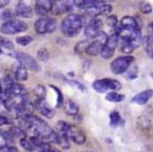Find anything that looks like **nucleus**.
<instances>
[{"label":"nucleus","mask_w":153,"mask_h":152,"mask_svg":"<svg viewBox=\"0 0 153 152\" xmlns=\"http://www.w3.org/2000/svg\"><path fill=\"white\" fill-rule=\"evenodd\" d=\"M74 5H76L74 1H53L51 12L55 15H60L66 12H71Z\"/></svg>","instance_id":"nucleus-11"},{"label":"nucleus","mask_w":153,"mask_h":152,"mask_svg":"<svg viewBox=\"0 0 153 152\" xmlns=\"http://www.w3.org/2000/svg\"><path fill=\"white\" fill-rule=\"evenodd\" d=\"M14 14L11 10H4L2 13L0 14V19L3 20V21H10V20H13Z\"/></svg>","instance_id":"nucleus-32"},{"label":"nucleus","mask_w":153,"mask_h":152,"mask_svg":"<svg viewBox=\"0 0 153 152\" xmlns=\"http://www.w3.org/2000/svg\"><path fill=\"white\" fill-rule=\"evenodd\" d=\"M65 112L68 115H74V116L78 115L79 114V106H78L76 103H74V101L68 100L65 105Z\"/></svg>","instance_id":"nucleus-22"},{"label":"nucleus","mask_w":153,"mask_h":152,"mask_svg":"<svg viewBox=\"0 0 153 152\" xmlns=\"http://www.w3.org/2000/svg\"><path fill=\"white\" fill-rule=\"evenodd\" d=\"M37 56H38V59L40 60V61L46 62L47 60H48V58H49V53L47 51V49L41 48V49H39V51H38Z\"/></svg>","instance_id":"nucleus-33"},{"label":"nucleus","mask_w":153,"mask_h":152,"mask_svg":"<svg viewBox=\"0 0 153 152\" xmlns=\"http://www.w3.org/2000/svg\"><path fill=\"white\" fill-rule=\"evenodd\" d=\"M27 30V25L22 20H10L0 26V32L3 35H16L18 33H22Z\"/></svg>","instance_id":"nucleus-3"},{"label":"nucleus","mask_w":153,"mask_h":152,"mask_svg":"<svg viewBox=\"0 0 153 152\" xmlns=\"http://www.w3.org/2000/svg\"><path fill=\"white\" fill-rule=\"evenodd\" d=\"M53 5V1L49 0H41V1H36L35 4V12L39 16H45L48 12L51 11Z\"/></svg>","instance_id":"nucleus-14"},{"label":"nucleus","mask_w":153,"mask_h":152,"mask_svg":"<svg viewBox=\"0 0 153 152\" xmlns=\"http://www.w3.org/2000/svg\"><path fill=\"white\" fill-rule=\"evenodd\" d=\"M20 145H21V147L23 148L24 150H26V151H30V152L32 151L33 146H32V144H30V142L27 141L26 139H20Z\"/></svg>","instance_id":"nucleus-36"},{"label":"nucleus","mask_w":153,"mask_h":152,"mask_svg":"<svg viewBox=\"0 0 153 152\" xmlns=\"http://www.w3.org/2000/svg\"><path fill=\"white\" fill-rule=\"evenodd\" d=\"M56 127H57V133L60 137H69V135H68L70 128L69 124H67L64 121H59Z\"/></svg>","instance_id":"nucleus-20"},{"label":"nucleus","mask_w":153,"mask_h":152,"mask_svg":"<svg viewBox=\"0 0 153 152\" xmlns=\"http://www.w3.org/2000/svg\"><path fill=\"white\" fill-rule=\"evenodd\" d=\"M0 152H17V149L14 146H2L0 147Z\"/></svg>","instance_id":"nucleus-38"},{"label":"nucleus","mask_w":153,"mask_h":152,"mask_svg":"<svg viewBox=\"0 0 153 152\" xmlns=\"http://www.w3.org/2000/svg\"><path fill=\"white\" fill-rule=\"evenodd\" d=\"M51 87L53 89V90L56 91V92H57V107H58V108L62 107V105H63L64 100H63V95H62L61 90H60V89H58L56 86H53V85H51Z\"/></svg>","instance_id":"nucleus-34"},{"label":"nucleus","mask_w":153,"mask_h":152,"mask_svg":"<svg viewBox=\"0 0 153 152\" xmlns=\"http://www.w3.org/2000/svg\"><path fill=\"white\" fill-rule=\"evenodd\" d=\"M34 28L37 34L39 35L49 34V33L55 32L56 28H57V24H56V21L53 18L41 17L35 22Z\"/></svg>","instance_id":"nucleus-5"},{"label":"nucleus","mask_w":153,"mask_h":152,"mask_svg":"<svg viewBox=\"0 0 153 152\" xmlns=\"http://www.w3.org/2000/svg\"><path fill=\"white\" fill-rule=\"evenodd\" d=\"M3 54V51H2V49H1V47H0V55H2Z\"/></svg>","instance_id":"nucleus-45"},{"label":"nucleus","mask_w":153,"mask_h":152,"mask_svg":"<svg viewBox=\"0 0 153 152\" xmlns=\"http://www.w3.org/2000/svg\"><path fill=\"white\" fill-rule=\"evenodd\" d=\"M68 83H69V84H71V85H74V87H76V88L80 89L81 91H84L86 89L85 86H84L82 83L78 82V81H76V80H70V81H68Z\"/></svg>","instance_id":"nucleus-37"},{"label":"nucleus","mask_w":153,"mask_h":152,"mask_svg":"<svg viewBox=\"0 0 153 152\" xmlns=\"http://www.w3.org/2000/svg\"><path fill=\"white\" fill-rule=\"evenodd\" d=\"M92 88L97 91V92L104 93L108 90L117 91L122 89V84L117 80L110 78H105L101 79V80H97L92 83Z\"/></svg>","instance_id":"nucleus-2"},{"label":"nucleus","mask_w":153,"mask_h":152,"mask_svg":"<svg viewBox=\"0 0 153 152\" xmlns=\"http://www.w3.org/2000/svg\"><path fill=\"white\" fill-rule=\"evenodd\" d=\"M106 100L109 102H112V103H119L125 100V95H121V93H117V91H110L106 95Z\"/></svg>","instance_id":"nucleus-23"},{"label":"nucleus","mask_w":153,"mask_h":152,"mask_svg":"<svg viewBox=\"0 0 153 152\" xmlns=\"http://www.w3.org/2000/svg\"><path fill=\"white\" fill-rule=\"evenodd\" d=\"M117 44H119V35L117 33H113L111 36L108 37V40H107L106 44H105L104 48H103L102 53H101L102 58L109 59V58L112 57Z\"/></svg>","instance_id":"nucleus-8"},{"label":"nucleus","mask_w":153,"mask_h":152,"mask_svg":"<svg viewBox=\"0 0 153 152\" xmlns=\"http://www.w3.org/2000/svg\"><path fill=\"white\" fill-rule=\"evenodd\" d=\"M1 95H2V86H1V82H0V98H1Z\"/></svg>","instance_id":"nucleus-44"},{"label":"nucleus","mask_w":153,"mask_h":152,"mask_svg":"<svg viewBox=\"0 0 153 152\" xmlns=\"http://www.w3.org/2000/svg\"><path fill=\"white\" fill-rule=\"evenodd\" d=\"M140 11L143 14H151L152 13V7L147 1H142V2H140Z\"/></svg>","instance_id":"nucleus-30"},{"label":"nucleus","mask_w":153,"mask_h":152,"mask_svg":"<svg viewBox=\"0 0 153 152\" xmlns=\"http://www.w3.org/2000/svg\"><path fill=\"white\" fill-rule=\"evenodd\" d=\"M34 93L36 95L37 100H44L45 95H46V89L43 85H37L34 89Z\"/></svg>","instance_id":"nucleus-26"},{"label":"nucleus","mask_w":153,"mask_h":152,"mask_svg":"<svg viewBox=\"0 0 153 152\" xmlns=\"http://www.w3.org/2000/svg\"><path fill=\"white\" fill-rule=\"evenodd\" d=\"M90 43L91 42H90L89 40L80 41V42L76 43V46H74V51H76V54H79V55H81V54H83V53H86V51H87L88 47H89Z\"/></svg>","instance_id":"nucleus-24"},{"label":"nucleus","mask_w":153,"mask_h":152,"mask_svg":"<svg viewBox=\"0 0 153 152\" xmlns=\"http://www.w3.org/2000/svg\"><path fill=\"white\" fill-rule=\"evenodd\" d=\"M30 152H45V151L42 149V148H40V147H35V146H33L32 151H30Z\"/></svg>","instance_id":"nucleus-41"},{"label":"nucleus","mask_w":153,"mask_h":152,"mask_svg":"<svg viewBox=\"0 0 153 152\" xmlns=\"http://www.w3.org/2000/svg\"><path fill=\"white\" fill-rule=\"evenodd\" d=\"M152 98H153V89H146V90L134 95L131 99V103L137 104V105H145Z\"/></svg>","instance_id":"nucleus-13"},{"label":"nucleus","mask_w":153,"mask_h":152,"mask_svg":"<svg viewBox=\"0 0 153 152\" xmlns=\"http://www.w3.org/2000/svg\"><path fill=\"white\" fill-rule=\"evenodd\" d=\"M10 132L12 133L14 137H20V139H25V132L20 127H12L10 129Z\"/></svg>","instance_id":"nucleus-27"},{"label":"nucleus","mask_w":153,"mask_h":152,"mask_svg":"<svg viewBox=\"0 0 153 152\" xmlns=\"http://www.w3.org/2000/svg\"><path fill=\"white\" fill-rule=\"evenodd\" d=\"M10 121L7 116L4 115H0V126H3V125H7V124H10Z\"/></svg>","instance_id":"nucleus-39"},{"label":"nucleus","mask_w":153,"mask_h":152,"mask_svg":"<svg viewBox=\"0 0 153 152\" xmlns=\"http://www.w3.org/2000/svg\"><path fill=\"white\" fill-rule=\"evenodd\" d=\"M25 92V89L19 83L13 82L7 88H5V98L9 97H22Z\"/></svg>","instance_id":"nucleus-16"},{"label":"nucleus","mask_w":153,"mask_h":152,"mask_svg":"<svg viewBox=\"0 0 153 152\" xmlns=\"http://www.w3.org/2000/svg\"><path fill=\"white\" fill-rule=\"evenodd\" d=\"M5 40H7V39L2 38V37H0V47H3V44H4Z\"/></svg>","instance_id":"nucleus-43"},{"label":"nucleus","mask_w":153,"mask_h":152,"mask_svg":"<svg viewBox=\"0 0 153 152\" xmlns=\"http://www.w3.org/2000/svg\"><path fill=\"white\" fill-rule=\"evenodd\" d=\"M57 152H60V151H58V150H57Z\"/></svg>","instance_id":"nucleus-48"},{"label":"nucleus","mask_w":153,"mask_h":152,"mask_svg":"<svg viewBox=\"0 0 153 152\" xmlns=\"http://www.w3.org/2000/svg\"><path fill=\"white\" fill-rule=\"evenodd\" d=\"M106 23H107V25H108L109 28H117V16H114V15L109 16V17L106 19Z\"/></svg>","instance_id":"nucleus-35"},{"label":"nucleus","mask_w":153,"mask_h":152,"mask_svg":"<svg viewBox=\"0 0 153 152\" xmlns=\"http://www.w3.org/2000/svg\"><path fill=\"white\" fill-rule=\"evenodd\" d=\"M68 135H69V139H71L72 142H74L78 145H82L86 139L85 134L78 127H74V126H70Z\"/></svg>","instance_id":"nucleus-17"},{"label":"nucleus","mask_w":153,"mask_h":152,"mask_svg":"<svg viewBox=\"0 0 153 152\" xmlns=\"http://www.w3.org/2000/svg\"><path fill=\"white\" fill-rule=\"evenodd\" d=\"M0 137H2L7 144H13L14 143V136L12 133L9 131H3L2 129H0Z\"/></svg>","instance_id":"nucleus-29"},{"label":"nucleus","mask_w":153,"mask_h":152,"mask_svg":"<svg viewBox=\"0 0 153 152\" xmlns=\"http://www.w3.org/2000/svg\"><path fill=\"white\" fill-rule=\"evenodd\" d=\"M109 118H110V126L111 127H117L121 125L122 116L117 111H111Z\"/></svg>","instance_id":"nucleus-25"},{"label":"nucleus","mask_w":153,"mask_h":152,"mask_svg":"<svg viewBox=\"0 0 153 152\" xmlns=\"http://www.w3.org/2000/svg\"><path fill=\"white\" fill-rule=\"evenodd\" d=\"M74 2H76V7L84 10V11H87V10H90L104 3L103 1H97V0H83V1H74Z\"/></svg>","instance_id":"nucleus-19"},{"label":"nucleus","mask_w":153,"mask_h":152,"mask_svg":"<svg viewBox=\"0 0 153 152\" xmlns=\"http://www.w3.org/2000/svg\"><path fill=\"white\" fill-rule=\"evenodd\" d=\"M3 47H4V48H7V49H13L14 48V45H13V43H12L11 41L5 40L4 44H3Z\"/></svg>","instance_id":"nucleus-40"},{"label":"nucleus","mask_w":153,"mask_h":152,"mask_svg":"<svg viewBox=\"0 0 153 152\" xmlns=\"http://www.w3.org/2000/svg\"><path fill=\"white\" fill-rule=\"evenodd\" d=\"M84 19L78 14H69L61 23L62 33L66 37H74L83 28Z\"/></svg>","instance_id":"nucleus-1"},{"label":"nucleus","mask_w":153,"mask_h":152,"mask_svg":"<svg viewBox=\"0 0 153 152\" xmlns=\"http://www.w3.org/2000/svg\"><path fill=\"white\" fill-rule=\"evenodd\" d=\"M10 1H7V0H3V1H0V7H4V5L9 4Z\"/></svg>","instance_id":"nucleus-42"},{"label":"nucleus","mask_w":153,"mask_h":152,"mask_svg":"<svg viewBox=\"0 0 153 152\" xmlns=\"http://www.w3.org/2000/svg\"><path fill=\"white\" fill-rule=\"evenodd\" d=\"M15 59H17L19 61V63L21 64L22 66H24L25 68L30 70H33V72H40L41 67L38 64V62L35 60V58H33L30 55L26 53H16L15 55L13 56Z\"/></svg>","instance_id":"nucleus-7"},{"label":"nucleus","mask_w":153,"mask_h":152,"mask_svg":"<svg viewBox=\"0 0 153 152\" xmlns=\"http://www.w3.org/2000/svg\"><path fill=\"white\" fill-rule=\"evenodd\" d=\"M32 41H33V37H30V36L18 37V38L16 39V42L19 45H22V46H26V45L30 44Z\"/></svg>","instance_id":"nucleus-31"},{"label":"nucleus","mask_w":153,"mask_h":152,"mask_svg":"<svg viewBox=\"0 0 153 152\" xmlns=\"http://www.w3.org/2000/svg\"><path fill=\"white\" fill-rule=\"evenodd\" d=\"M85 152H94V151H85Z\"/></svg>","instance_id":"nucleus-47"},{"label":"nucleus","mask_w":153,"mask_h":152,"mask_svg":"<svg viewBox=\"0 0 153 152\" xmlns=\"http://www.w3.org/2000/svg\"><path fill=\"white\" fill-rule=\"evenodd\" d=\"M107 40H108L107 34L105 32L101 31L98 34V36L94 39V41L90 43L89 47H88V49L86 51V54H87L88 56H97V55H99V54L101 55L105 44H106Z\"/></svg>","instance_id":"nucleus-6"},{"label":"nucleus","mask_w":153,"mask_h":152,"mask_svg":"<svg viewBox=\"0 0 153 152\" xmlns=\"http://www.w3.org/2000/svg\"><path fill=\"white\" fill-rule=\"evenodd\" d=\"M143 43L145 44V51L149 58L153 60V22L147 26V36L143 39Z\"/></svg>","instance_id":"nucleus-10"},{"label":"nucleus","mask_w":153,"mask_h":152,"mask_svg":"<svg viewBox=\"0 0 153 152\" xmlns=\"http://www.w3.org/2000/svg\"><path fill=\"white\" fill-rule=\"evenodd\" d=\"M125 76H126V78L129 79V80L135 79L136 77H137V66L133 65V66H131V67H129V69L125 72Z\"/></svg>","instance_id":"nucleus-28"},{"label":"nucleus","mask_w":153,"mask_h":152,"mask_svg":"<svg viewBox=\"0 0 153 152\" xmlns=\"http://www.w3.org/2000/svg\"><path fill=\"white\" fill-rule=\"evenodd\" d=\"M134 62V58L130 55H126V56H122L119 57L112 61L110 67L111 70L114 75H121V74H125L129 67L131 66V64Z\"/></svg>","instance_id":"nucleus-4"},{"label":"nucleus","mask_w":153,"mask_h":152,"mask_svg":"<svg viewBox=\"0 0 153 152\" xmlns=\"http://www.w3.org/2000/svg\"><path fill=\"white\" fill-rule=\"evenodd\" d=\"M14 75H15V79L17 81H26L27 80V70L24 66H22L21 64H19L18 66H16L15 70H14Z\"/></svg>","instance_id":"nucleus-21"},{"label":"nucleus","mask_w":153,"mask_h":152,"mask_svg":"<svg viewBox=\"0 0 153 152\" xmlns=\"http://www.w3.org/2000/svg\"><path fill=\"white\" fill-rule=\"evenodd\" d=\"M101 28H102V21L98 18H94L91 19L88 24L84 28V35L87 37V39H92L94 40L98 34L101 32Z\"/></svg>","instance_id":"nucleus-9"},{"label":"nucleus","mask_w":153,"mask_h":152,"mask_svg":"<svg viewBox=\"0 0 153 152\" xmlns=\"http://www.w3.org/2000/svg\"><path fill=\"white\" fill-rule=\"evenodd\" d=\"M35 107L36 109L40 112L42 115H44L45 118H51L55 114L53 110L47 105V103L44 101V100H36L35 102Z\"/></svg>","instance_id":"nucleus-15"},{"label":"nucleus","mask_w":153,"mask_h":152,"mask_svg":"<svg viewBox=\"0 0 153 152\" xmlns=\"http://www.w3.org/2000/svg\"><path fill=\"white\" fill-rule=\"evenodd\" d=\"M117 28L123 31H134L140 28V26H138L137 20L135 18L131 17V16H125L121 19L120 26Z\"/></svg>","instance_id":"nucleus-12"},{"label":"nucleus","mask_w":153,"mask_h":152,"mask_svg":"<svg viewBox=\"0 0 153 152\" xmlns=\"http://www.w3.org/2000/svg\"><path fill=\"white\" fill-rule=\"evenodd\" d=\"M150 76H151V78H152V80H153V72H151Z\"/></svg>","instance_id":"nucleus-46"},{"label":"nucleus","mask_w":153,"mask_h":152,"mask_svg":"<svg viewBox=\"0 0 153 152\" xmlns=\"http://www.w3.org/2000/svg\"><path fill=\"white\" fill-rule=\"evenodd\" d=\"M15 10H16V15L19 16V17H22V18L33 17L32 7H30V5L26 4V3L22 2V1H20V2L17 3Z\"/></svg>","instance_id":"nucleus-18"}]
</instances>
